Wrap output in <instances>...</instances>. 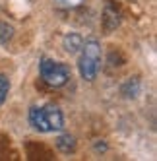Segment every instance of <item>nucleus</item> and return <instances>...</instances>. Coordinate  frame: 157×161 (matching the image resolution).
Here are the masks:
<instances>
[{
  "label": "nucleus",
  "mask_w": 157,
  "mask_h": 161,
  "mask_svg": "<svg viewBox=\"0 0 157 161\" xmlns=\"http://www.w3.org/2000/svg\"><path fill=\"white\" fill-rule=\"evenodd\" d=\"M41 78L45 80V84H49L51 87H62L68 84L70 80V70L66 68L62 62L51 60V58H43L39 64Z\"/></svg>",
  "instance_id": "3"
},
{
  "label": "nucleus",
  "mask_w": 157,
  "mask_h": 161,
  "mask_svg": "<svg viewBox=\"0 0 157 161\" xmlns=\"http://www.w3.org/2000/svg\"><path fill=\"white\" fill-rule=\"evenodd\" d=\"M8 91H10V82H8V78H6V76H0V105L6 101Z\"/></svg>",
  "instance_id": "7"
},
{
  "label": "nucleus",
  "mask_w": 157,
  "mask_h": 161,
  "mask_svg": "<svg viewBox=\"0 0 157 161\" xmlns=\"http://www.w3.org/2000/svg\"><path fill=\"white\" fill-rule=\"evenodd\" d=\"M101 64V47L95 39H87L82 45V56L78 60V68L84 80H93Z\"/></svg>",
  "instance_id": "2"
},
{
  "label": "nucleus",
  "mask_w": 157,
  "mask_h": 161,
  "mask_svg": "<svg viewBox=\"0 0 157 161\" xmlns=\"http://www.w3.org/2000/svg\"><path fill=\"white\" fill-rule=\"evenodd\" d=\"M12 37H14V27L6 21H0V45H6Z\"/></svg>",
  "instance_id": "6"
},
{
  "label": "nucleus",
  "mask_w": 157,
  "mask_h": 161,
  "mask_svg": "<svg viewBox=\"0 0 157 161\" xmlns=\"http://www.w3.org/2000/svg\"><path fill=\"white\" fill-rule=\"evenodd\" d=\"M57 147L60 149L62 153H72L76 149V138L70 134H62L57 138Z\"/></svg>",
  "instance_id": "5"
},
{
  "label": "nucleus",
  "mask_w": 157,
  "mask_h": 161,
  "mask_svg": "<svg viewBox=\"0 0 157 161\" xmlns=\"http://www.w3.org/2000/svg\"><path fill=\"white\" fill-rule=\"evenodd\" d=\"M64 49L68 51L70 54H74V53H78L82 49V45H84V39L78 35V33H68V35L64 37Z\"/></svg>",
  "instance_id": "4"
},
{
  "label": "nucleus",
  "mask_w": 157,
  "mask_h": 161,
  "mask_svg": "<svg viewBox=\"0 0 157 161\" xmlns=\"http://www.w3.org/2000/svg\"><path fill=\"white\" fill-rule=\"evenodd\" d=\"M60 8H76V6H80L84 0H54Z\"/></svg>",
  "instance_id": "8"
},
{
  "label": "nucleus",
  "mask_w": 157,
  "mask_h": 161,
  "mask_svg": "<svg viewBox=\"0 0 157 161\" xmlns=\"http://www.w3.org/2000/svg\"><path fill=\"white\" fill-rule=\"evenodd\" d=\"M29 122L39 132H58L64 128V119L58 107L45 105V107H33L29 111Z\"/></svg>",
  "instance_id": "1"
}]
</instances>
